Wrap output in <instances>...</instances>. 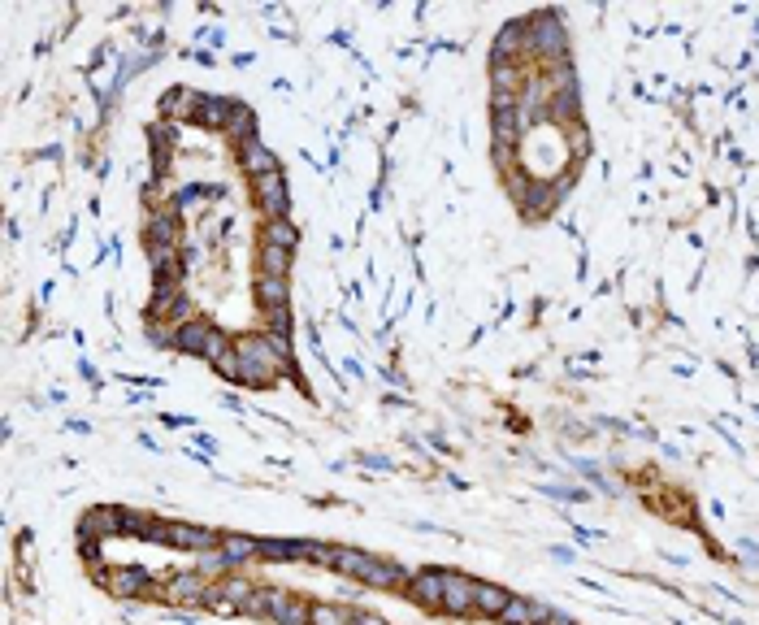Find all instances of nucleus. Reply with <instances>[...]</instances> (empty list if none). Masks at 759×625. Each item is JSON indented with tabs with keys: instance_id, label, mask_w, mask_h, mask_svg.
I'll use <instances>...</instances> for the list:
<instances>
[{
	"instance_id": "obj_1",
	"label": "nucleus",
	"mask_w": 759,
	"mask_h": 625,
	"mask_svg": "<svg viewBox=\"0 0 759 625\" xmlns=\"http://www.w3.org/2000/svg\"><path fill=\"white\" fill-rule=\"evenodd\" d=\"M235 352H239V378L252 387H265L273 374L291 370V344H287V335H273V330L239 339Z\"/></svg>"
},
{
	"instance_id": "obj_2",
	"label": "nucleus",
	"mask_w": 759,
	"mask_h": 625,
	"mask_svg": "<svg viewBox=\"0 0 759 625\" xmlns=\"http://www.w3.org/2000/svg\"><path fill=\"white\" fill-rule=\"evenodd\" d=\"M330 565L339 569V574H352L369 582V586H395V582H404V569L391 565V560H382V556H369V551H356V548H335L330 551Z\"/></svg>"
},
{
	"instance_id": "obj_3",
	"label": "nucleus",
	"mask_w": 759,
	"mask_h": 625,
	"mask_svg": "<svg viewBox=\"0 0 759 625\" xmlns=\"http://www.w3.org/2000/svg\"><path fill=\"white\" fill-rule=\"evenodd\" d=\"M252 608H256V612H270L278 625H313V608L299 603L295 595H287V591H256V595H252Z\"/></svg>"
},
{
	"instance_id": "obj_4",
	"label": "nucleus",
	"mask_w": 759,
	"mask_h": 625,
	"mask_svg": "<svg viewBox=\"0 0 759 625\" xmlns=\"http://www.w3.org/2000/svg\"><path fill=\"white\" fill-rule=\"evenodd\" d=\"M239 161H244V170L252 178H265V174H278V161H273V152L252 135V139H244V148H239Z\"/></svg>"
},
{
	"instance_id": "obj_5",
	"label": "nucleus",
	"mask_w": 759,
	"mask_h": 625,
	"mask_svg": "<svg viewBox=\"0 0 759 625\" xmlns=\"http://www.w3.org/2000/svg\"><path fill=\"white\" fill-rule=\"evenodd\" d=\"M473 586L478 582H469V577H460V574H447V582H442V608L447 612H473Z\"/></svg>"
},
{
	"instance_id": "obj_6",
	"label": "nucleus",
	"mask_w": 759,
	"mask_h": 625,
	"mask_svg": "<svg viewBox=\"0 0 759 625\" xmlns=\"http://www.w3.org/2000/svg\"><path fill=\"white\" fill-rule=\"evenodd\" d=\"M256 201L270 218H282L287 213V192H282V174H265L256 178Z\"/></svg>"
},
{
	"instance_id": "obj_7",
	"label": "nucleus",
	"mask_w": 759,
	"mask_h": 625,
	"mask_svg": "<svg viewBox=\"0 0 759 625\" xmlns=\"http://www.w3.org/2000/svg\"><path fill=\"white\" fill-rule=\"evenodd\" d=\"M213 335L218 330H209L204 322H187L178 335H174V344L183 352H196V356H209V348H213Z\"/></svg>"
},
{
	"instance_id": "obj_8",
	"label": "nucleus",
	"mask_w": 759,
	"mask_h": 625,
	"mask_svg": "<svg viewBox=\"0 0 759 625\" xmlns=\"http://www.w3.org/2000/svg\"><path fill=\"white\" fill-rule=\"evenodd\" d=\"M165 539L170 543H178V548H196V551H204V548H213V530H200V525H183V522H174V525H165Z\"/></svg>"
},
{
	"instance_id": "obj_9",
	"label": "nucleus",
	"mask_w": 759,
	"mask_h": 625,
	"mask_svg": "<svg viewBox=\"0 0 759 625\" xmlns=\"http://www.w3.org/2000/svg\"><path fill=\"white\" fill-rule=\"evenodd\" d=\"M508 591L504 586H495V582H478L473 586V608H482L487 617H504V608H508Z\"/></svg>"
},
{
	"instance_id": "obj_10",
	"label": "nucleus",
	"mask_w": 759,
	"mask_h": 625,
	"mask_svg": "<svg viewBox=\"0 0 759 625\" xmlns=\"http://www.w3.org/2000/svg\"><path fill=\"white\" fill-rule=\"evenodd\" d=\"M534 31H539L534 44H539L542 52H556V57L564 61V26L556 22L551 13H539V18H534Z\"/></svg>"
},
{
	"instance_id": "obj_11",
	"label": "nucleus",
	"mask_w": 759,
	"mask_h": 625,
	"mask_svg": "<svg viewBox=\"0 0 759 625\" xmlns=\"http://www.w3.org/2000/svg\"><path fill=\"white\" fill-rule=\"evenodd\" d=\"M442 582H447L442 569H425V574L413 577V595L421 603H430V608H442Z\"/></svg>"
},
{
	"instance_id": "obj_12",
	"label": "nucleus",
	"mask_w": 759,
	"mask_h": 625,
	"mask_svg": "<svg viewBox=\"0 0 759 625\" xmlns=\"http://www.w3.org/2000/svg\"><path fill=\"white\" fill-rule=\"evenodd\" d=\"M165 595L170 600H209V577L204 574H183V577H174L170 586H165Z\"/></svg>"
},
{
	"instance_id": "obj_13",
	"label": "nucleus",
	"mask_w": 759,
	"mask_h": 625,
	"mask_svg": "<svg viewBox=\"0 0 759 625\" xmlns=\"http://www.w3.org/2000/svg\"><path fill=\"white\" fill-rule=\"evenodd\" d=\"M235 109L239 104L235 101H221V96H209V101L196 109V122L200 126H230V118H235Z\"/></svg>"
},
{
	"instance_id": "obj_14",
	"label": "nucleus",
	"mask_w": 759,
	"mask_h": 625,
	"mask_svg": "<svg viewBox=\"0 0 759 625\" xmlns=\"http://www.w3.org/2000/svg\"><path fill=\"white\" fill-rule=\"evenodd\" d=\"M547 617H551V608L530 603V600H508V608H504V621H513V625H539Z\"/></svg>"
},
{
	"instance_id": "obj_15",
	"label": "nucleus",
	"mask_w": 759,
	"mask_h": 625,
	"mask_svg": "<svg viewBox=\"0 0 759 625\" xmlns=\"http://www.w3.org/2000/svg\"><path fill=\"white\" fill-rule=\"evenodd\" d=\"M104 582H109V591H113V595H135V591H144V586H147V574H144V569H113Z\"/></svg>"
},
{
	"instance_id": "obj_16",
	"label": "nucleus",
	"mask_w": 759,
	"mask_h": 625,
	"mask_svg": "<svg viewBox=\"0 0 759 625\" xmlns=\"http://www.w3.org/2000/svg\"><path fill=\"white\" fill-rule=\"evenodd\" d=\"M221 556H226L230 565L252 560V556H261V539H244V534H235V539H221Z\"/></svg>"
},
{
	"instance_id": "obj_17",
	"label": "nucleus",
	"mask_w": 759,
	"mask_h": 625,
	"mask_svg": "<svg viewBox=\"0 0 759 625\" xmlns=\"http://www.w3.org/2000/svg\"><path fill=\"white\" fill-rule=\"evenodd\" d=\"M256 300L265 304V308H282V304H287V282L265 274L261 282H256Z\"/></svg>"
},
{
	"instance_id": "obj_18",
	"label": "nucleus",
	"mask_w": 759,
	"mask_h": 625,
	"mask_svg": "<svg viewBox=\"0 0 759 625\" xmlns=\"http://www.w3.org/2000/svg\"><path fill=\"white\" fill-rule=\"evenodd\" d=\"M113 517H118L113 508H96V513H87V517H83V534H113V530H126V525H118Z\"/></svg>"
},
{
	"instance_id": "obj_19",
	"label": "nucleus",
	"mask_w": 759,
	"mask_h": 625,
	"mask_svg": "<svg viewBox=\"0 0 759 625\" xmlns=\"http://www.w3.org/2000/svg\"><path fill=\"white\" fill-rule=\"evenodd\" d=\"M265 244H273V248H295V226H287V218H273L270 230H265Z\"/></svg>"
},
{
	"instance_id": "obj_20",
	"label": "nucleus",
	"mask_w": 759,
	"mask_h": 625,
	"mask_svg": "<svg viewBox=\"0 0 759 625\" xmlns=\"http://www.w3.org/2000/svg\"><path fill=\"white\" fill-rule=\"evenodd\" d=\"M287 261H291V252H287V248H273V244H265V252H261V265H265V274H273V278L287 274Z\"/></svg>"
},
{
	"instance_id": "obj_21",
	"label": "nucleus",
	"mask_w": 759,
	"mask_h": 625,
	"mask_svg": "<svg viewBox=\"0 0 759 625\" xmlns=\"http://www.w3.org/2000/svg\"><path fill=\"white\" fill-rule=\"evenodd\" d=\"M516 126H521L516 109H508V113H495V139H499V148H508V144H513Z\"/></svg>"
},
{
	"instance_id": "obj_22",
	"label": "nucleus",
	"mask_w": 759,
	"mask_h": 625,
	"mask_svg": "<svg viewBox=\"0 0 759 625\" xmlns=\"http://www.w3.org/2000/svg\"><path fill=\"white\" fill-rule=\"evenodd\" d=\"M192 104H204V96H196V92L183 87V92H170V96H165V113H196Z\"/></svg>"
},
{
	"instance_id": "obj_23",
	"label": "nucleus",
	"mask_w": 759,
	"mask_h": 625,
	"mask_svg": "<svg viewBox=\"0 0 759 625\" xmlns=\"http://www.w3.org/2000/svg\"><path fill=\"white\" fill-rule=\"evenodd\" d=\"M313 625H352V617L339 612V608H330V603H317L313 608Z\"/></svg>"
},
{
	"instance_id": "obj_24",
	"label": "nucleus",
	"mask_w": 759,
	"mask_h": 625,
	"mask_svg": "<svg viewBox=\"0 0 759 625\" xmlns=\"http://www.w3.org/2000/svg\"><path fill=\"white\" fill-rule=\"evenodd\" d=\"M226 565H230V560H226V556H200V574H204V577L221 574V569H226Z\"/></svg>"
},
{
	"instance_id": "obj_25",
	"label": "nucleus",
	"mask_w": 759,
	"mask_h": 625,
	"mask_svg": "<svg viewBox=\"0 0 759 625\" xmlns=\"http://www.w3.org/2000/svg\"><path fill=\"white\" fill-rule=\"evenodd\" d=\"M230 130H244V139H252V113H247V109H235V118H230Z\"/></svg>"
},
{
	"instance_id": "obj_26",
	"label": "nucleus",
	"mask_w": 759,
	"mask_h": 625,
	"mask_svg": "<svg viewBox=\"0 0 759 625\" xmlns=\"http://www.w3.org/2000/svg\"><path fill=\"white\" fill-rule=\"evenodd\" d=\"M352 625H387L382 617H369V612H361V617H352Z\"/></svg>"
}]
</instances>
